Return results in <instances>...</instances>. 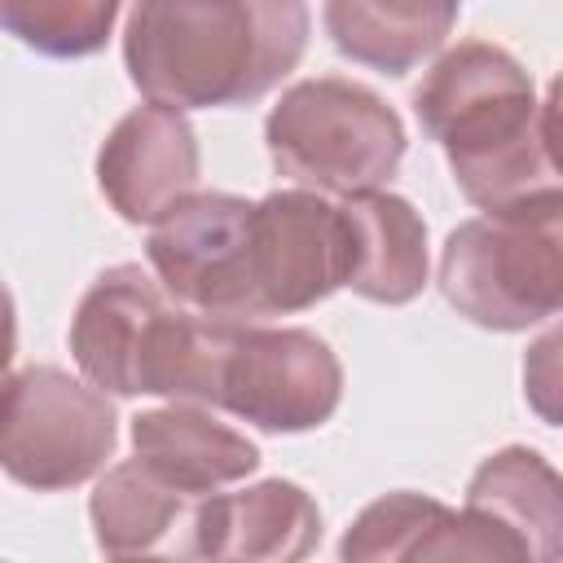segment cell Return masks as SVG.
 <instances>
[{
	"instance_id": "obj_1",
	"label": "cell",
	"mask_w": 563,
	"mask_h": 563,
	"mask_svg": "<svg viewBox=\"0 0 563 563\" xmlns=\"http://www.w3.org/2000/svg\"><path fill=\"white\" fill-rule=\"evenodd\" d=\"M413 106L475 207L506 211L559 194L554 92L537 97L506 48L453 44L418 84Z\"/></svg>"
},
{
	"instance_id": "obj_2",
	"label": "cell",
	"mask_w": 563,
	"mask_h": 563,
	"mask_svg": "<svg viewBox=\"0 0 563 563\" xmlns=\"http://www.w3.org/2000/svg\"><path fill=\"white\" fill-rule=\"evenodd\" d=\"M303 0H136L123 31L132 84L172 110L242 106L295 70Z\"/></svg>"
},
{
	"instance_id": "obj_3",
	"label": "cell",
	"mask_w": 563,
	"mask_h": 563,
	"mask_svg": "<svg viewBox=\"0 0 563 563\" xmlns=\"http://www.w3.org/2000/svg\"><path fill=\"white\" fill-rule=\"evenodd\" d=\"M352 277V220L317 189L238 202L211 286V317L260 321L303 312Z\"/></svg>"
},
{
	"instance_id": "obj_4",
	"label": "cell",
	"mask_w": 563,
	"mask_h": 563,
	"mask_svg": "<svg viewBox=\"0 0 563 563\" xmlns=\"http://www.w3.org/2000/svg\"><path fill=\"white\" fill-rule=\"evenodd\" d=\"M444 299L484 330H528L563 299V198L488 211L449 233L440 251Z\"/></svg>"
},
{
	"instance_id": "obj_5",
	"label": "cell",
	"mask_w": 563,
	"mask_h": 563,
	"mask_svg": "<svg viewBox=\"0 0 563 563\" xmlns=\"http://www.w3.org/2000/svg\"><path fill=\"white\" fill-rule=\"evenodd\" d=\"M273 167L317 194H365L378 189L400 154L405 123L400 114L352 79H303L273 106L264 123Z\"/></svg>"
},
{
	"instance_id": "obj_6",
	"label": "cell",
	"mask_w": 563,
	"mask_h": 563,
	"mask_svg": "<svg viewBox=\"0 0 563 563\" xmlns=\"http://www.w3.org/2000/svg\"><path fill=\"white\" fill-rule=\"evenodd\" d=\"M343 396V369L312 330L211 317L198 405L229 409L260 431H312Z\"/></svg>"
},
{
	"instance_id": "obj_7",
	"label": "cell",
	"mask_w": 563,
	"mask_h": 563,
	"mask_svg": "<svg viewBox=\"0 0 563 563\" xmlns=\"http://www.w3.org/2000/svg\"><path fill=\"white\" fill-rule=\"evenodd\" d=\"M114 435V405L92 383L53 365H26L0 383V466L35 493L92 479Z\"/></svg>"
},
{
	"instance_id": "obj_8",
	"label": "cell",
	"mask_w": 563,
	"mask_h": 563,
	"mask_svg": "<svg viewBox=\"0 0 563 563\" xmlns=\"http://www.w3.org/2000/svg\"><path fill=\"white\" fill-rule=\"evenodd\" d=\"M97 180L123 220H163L198 189V136L189 119L172 106H136L106 136L97 154Z\"/></svg>"
},
{
	"instance_id": "obj_9",
	"label": "cell",
	"mask_w": 563,
	"mask_h": 563,
	"mask_svg": "<svg viewBox=\"0 0 563 563\" xmlns=\"http://www.w3.org/2000/svg\"><path fill=\"white\" fill-rule=\"evenodd\" d=\"M321 541L317 501L290 479L242 493H207L194 506L185 554L194 559H303Z\"/></svg>"
},
{
	"instance_id": "obj_10",
	"label": "cell",
	"mask_w": 563,
	"mask_h": 563,
	"mask_svg": "<svg viewBox=\"0 0 563 563\" xmlns=\"http://www.w3.org/2000/svg\"><path fill=\"white\" fill-rule=\"evenodd\" d=\"M167 299V286L136 264H119L88 286L70 321V352L92 387L136 396L141 352Z\"/></svg>"
},
{
	"instance_id": "obj_11",
	"label": "cell",
	"mask_w": 563,
	"mask_h": 563,
	"mask_svg": "<svg viewBox=\"0 0 563 563\" xmlns=\"http://www.w3.org/2000/svg\"><path fill=\"white\" fill-rule=\"evenodd\" d=\"M343 559H528L523 545L471 510H449L422 493H387L356 515Z\"/></svg>"
},
{
	"instance_id": "obj_12",
	"label": "cell",
	"mask_w": 563,
	"mask_h": 563,
	"mask_svg": "<svg viewBox=\"0 0 563 563\" xmlns=\"http://www.w3.org/2000/svg\"><path fill=\"white\" fill-rule=\"evenodd\" d=\"M132 449L136 462H145L185 497H207L260 466V453L246 435L216 422L189 400L132 418Z\"/></svg>"
},
{
	"instance_id": "obj_13",
	"label": "cell",
	"mask_w": 563,
	"mask_h": 563,
	"mask_svg": "<svg viewBox=\"0 0 563 563\" xmlns=\"http://www.w3.org/2000/svg\"><path fill=\"white\" fill-rule=\"evenodd\" d=\"M202 497H185L167 479H158L145 462L128 457L110 466L92 493V532L110 559L141 554H185L189 519Z\"/></svg>"
},
{
	"instance_id": "obj_14",
	"label": "cell",
	"mask_w": 563,
	"mask_h": 563,
	"mask_svg": "<svg viewBox=\"0 0 563 563\" xmlns=\"http://www.w3.org/2000/svg\"><path fill=\"white\" fill-rule=\"evenodd\" d=\"M466 510L510 532L528 559H559L563 550V484L532 449L493 453L466 488Z\"/></svg>"
},
{
	"instance_id": "obj_15",
	"label": "cell",
	"mask_w": 563,
	"mask_h": 563,
	"mask_svg": "<svg viewBox=\"0 0 563 563\" xmlns=\"http://www.w3.org/2000/svg\"><path fill=\"white\" fill-rule=\"evenodd\" d=\"M457 9L462 0H325V31L343 57L405 75L449 40Z\"/></svg>"
},
{
	"instance_id": "obj_16",
	"label": "cell",
	"mask_w": 563,
	"mask_h": 563,
	"mask_svg": "<svg viewBox=\"0 0 563 563\" xmlns=\"http://www.w3.org/2000/svg\"><path fill=\"white\" fill-rule=\"evenodd\" d=\"M352 220V277L347 286L374 303H405L427 282V229L418 211L383 189L343 198Z\"/></svg>"
},
{
	"instance_id": "obj_17",
	"label": "cell",
	"mask_w": 563,
	"mask_h": 563,
	"mask_svg": "<svg viewBox=\"0 0 563 563\" xmlns=\"http://www.w3.org/2000/svg\"><path fill=\"white\" fill-rule=\"evenodd\" d=\"M119 0H0V31L48 57H88L110 40Z\"/></svg>"
},
{
	"instance_id": "obj_18",
	"label": "cell",
	"mask_w": 563,
	"mask_h": 563,
	"mask_svg": "<svg viewBox=\"0 0 563 563\" xmlns=\"http://www.w3.org/2000/svg\"><path fill=\"white\" fill-rule=\"evenodd\" d=\"M554 343H559L554 334H545V339L537 343V361L545 365V378H541V383H528V387H532L537 409L545 413V422H554V400H550V391H554ZM528 378H532V374H528Z\"/></svg>"
},
{
	"instance_id": "obj_19",
	"label": "cell",
	"mask_w": 563,
	"mask_h": 563,
	"mask_svg": "<svg viewBox=\"0 0 563 563\" xmlns=\"http://www.w3.org/2000/svg\"><path fill=\"white\" fill-rule=\"evenodd\" d=\"M13 343H18V325H13V299L0 282V383L9 378V361H13Z\"/></svg>"
}]
</instances>
